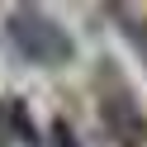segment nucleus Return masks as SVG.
Instances as JSON below:
<instances>
[{"mask_svg": "<svg viewBox=\"0 0 147 147\" xmlns=\"http://www.w3.org/2000/svg\"><path fill=\"white\" fill-rule=\"evenodd\" d=\"M5 38H10V48L19 52L24 62L48 67V71L67 67V62L76 57L71 33L62 29L48 10H38V5H14V10L5 14Z\"/></svg>", "mask_w": 147, "mask_h": 147, "instance_id": "obj_1", "label": "nucleus"}, {"mask_svg": "<svg viewBox=\"0 0 147 147\" xmlns=\"http://www.w3.org/2000/svg\"><path fill=\"white\" fill-rule=\"evenodd\" d=\"M100 119H105V128L114 133L119 147H142L147 142V114L114 71L100 76Z\"/></svg>", "mask_w": 147, "mask_h": 147, "instance_id": "obj_2", "label": "nucleus"}, {"mask_svg": "<svg viewBox=\"0 0 147 147\" xmlns=\"http://www.w3.org/2000/svg\"><path fill=\"white\" fill-rule=\"evenodd\" d=\"M114 19L123 24V38H133V43H138V52H142V57H147V24L138 19L133 10H114Z\"/></svg>", "mask_w": 147, "mask_h": 147, "instance_id": "obj_3", "label": "nucleus"}, {"mask_svg": "<svg viewBox=\"0 0 147 147\" xmlns=\"http://www.w3.org/2000/svg\"><path fill=\"white\" fill-rule=\"evenodd\" d=\"M52 133H57V142H62V147H76V142H71V128H67V123H57Z\"/></svg>", "mask_w": 147, "mask_h": 147, "instance_id": "obj_4", "label": "nucleus"}]
</instances>
